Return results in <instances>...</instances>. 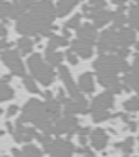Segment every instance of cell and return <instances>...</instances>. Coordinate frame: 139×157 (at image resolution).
Returning a JSON list of instances; mask_svg holds the SVG:
<instances>
[{
	"label": "cell",
	"mask_w": 139,
	"mask_h": 157,
	"mask_svg": "<svg viewBox=\"0 0 139 157\" xmlns=\"http://www.w3.org/2000/svg\"><path fill=\"white\" fill-rule=\"evenodd\" d=\"M29 64H30L31 69H32L33 73L36 75V78H38V80L43 82L44 84H48L52 82L53 80V71L50 70V68L46 67L42 62L40 55H33L30 59H29Z\"/></svg>",
	"instance_id": "1"
},
{
	"label": "cell",
	"mask_w": 139,
	"mask_h": 157,
	"mask_svg": "<svg viewBox=\"0 0 139 157\" xmlns=\"http://www.w3.org/2000/svg\"><path fill=\"white\" fill-rule=\"evenodd\" d=\"M118 39H117V33L115 32L114 27H109V29L104 31L101 34L99 40V52L103 54L106 50L115 52L118 49Z\"/></svg>",
	"instance_id": "2"
},
{
	"label": "cell",
	"mask_w": 139,
	"mask_h": 157,
	"mask_svg": "<svg viewBox=\"0 0 139 157\" xmlns=\"http://www.w3.org/2000/svg\"><path fill=\"white\" fill-rule=\"evenodd\" d=\"M1 58L5 60V62L12 69V71L15 74L19 75H23L24 74V69L21 63V60L19 58V55L17 52H5L1 55Z\"/></svg>",
	"instance_id": "3"
},
{
	"label": "cell",
	"mask_w": 139,
	"mask_h": 157,
	"mask_svg": "<svg viewBox=\"0 0 139 157\" xmlns=\"http://www.w3.org/2000/svg\"><path fill=\"white\" fill-rule=\"evenodd\" d=\"M24 11H25V8L22 7L17 1L13 5H11V3H3L0 7V19H5V17L15 19L19 15L23 14Z\"/></svg>",
	"instance_id": "4"
},
{
	"label": "cell",
	"mask_w": 139,
	"mask_h": 157,
	"mask_svg": "<svg viewBox=\"0 0 139 157\" xmlns=\"http://www.w3.org/2000/svg\"><path fill=\"white\" fill-rule=\"evenodd\" d=\"M114 13L112 11H107V10H94V11H90L85 13L89 19H92L95 23V27H102L105 25L107 22H109L113 19Z\"/></svg>",
	"instance_id": "5"
},
{
	"label": "cell",
	"mask_w": 139,
	"mask_h": 157,
	"mask_svg": "<svg viewBox=\"0 0 139 157\" xmlns=\"http://www.w3.org/2000/svg\"><path fill=\"white\" fill-rule=\"evenodd\" d=\"M78 37H79L80 40L91 45L94 43L95 38H97V29H95L94 26L87 23L78 31Z\"/></svg>",
	"instance_id": "6"
},
{
	"label": "cell",
	"mask_w": 139,
	"mask_h": 157,
	"mask_svg": "<svg viewBox=\"0 0 139 157\" xmlns=\"http://www.w3.org/2000/svg\"><path fill=\"white\" fill-rule=\"evenodd\" d=\"M79 0H60L56 7V14L57 17H62L67 15L71 11L72 8H75L78 5Z\"/></svg>",
	"instance_id": "7"
},
{
	"label": "cell",
	"mask_w": 139,
	"mask_h": 157,
	"mask_svg": "<svg viewBox=\"0 0 139 157\" xmlns=\"http://www.w3.org/2000/svg\"><path fill=\"white\" fill-rule=\"evenodd\" d=\"M135 32L130 29H123L121 32L117 34L118 44L122 47H127L135 43Z\"/></svg>",
	"instance_id": "8"
},
{
	"label": "cell",
	"mask_w": 139,
	"mask_h": 157,
	"mask_svg": "<svg viewBox=\"0 0 139 157\" xmlns=\"http://www.w3.org/2000/svg\"><path fill=\"white\" fill-rule=\"evenodd\" d=\"M72 50L77 52L82 58H89L92 55V49L90 44L85 42H82L80 39L72 42Z\"/></svg>",
	"instance_id": "9"
},
{
	"label": "cell",
	"mask_w": 139,
	"mask_h": 157,
	"mask_svg": "<svg viewBox=\"0 0 139 157\" xmlns=\"http://www.w3.org/2000/svg\"><path fill=\"white\" fill-rule=\"evenodd\" d=\"M125 9H126V8L121 6L119 9L116 11V13L113 14V19H114V27L121 29V27L125 24V22H126V17H125V15H124Z\"/></svg>",
	"instance_id": "10"
},
{
	"label": "cell",
	"mask_w": 139,
	"mask_h": 157,
	"mask_svg": "<svg viewBox=\"0 0 139 157\" xmlns=\"http://www.w3.org/2000/svg\"><path fill=\"white\" fill-rule=\"evenodd\" d=\"M46 58H47L48 61H50L53 64H58L62 59V55L59 52H55V49L47 47V50H46Z\"/></svg>",
	"instance_id": "11"
},
{
	"label": "cell",
	"mask_w": 139,
	"mask_h": 157,
	"mask_svg": "<svg viewBox=\"0 0 139 157\" xmlns=\"http://www.w3.org/2000/svg\"><path fill=\"white\" fill-rule=\"evenodd\" d=\"M80 85L81 87L87 92H92L93 91V82H92L91 74L87 73L85 75H82L80 78Z\"/></svg>",
	"instance_id": "12"
},
{
	"label": "cell",
	"mask_w": 139,
	"mask_h": 157,
	"mask_svg": "<svg viewBox=\"0 0 139 157\" xmlns=\"http://www.w3.org/2000/svg\"><path fill=\"white\" fill-rule=\"evenodd\" d=\"M129 24L133 29H138V7L132 6L129 11Z\"/></svg>",
	"instance_id": "13"
},
{
	"label": "cell",
	"mask_w": 139,
	"mask_h": 157,
	"mask_svg": "<svg viewBox=\"0 0 139 157\" xmlns=\"http://www.w3.org/2000/svg\"><path fill=\"white\" fill-rule=\"evenodd\" d=\"M19 47L22 50V54H27L31 52L33 49V42L31 39H29L27 37H22L21 39H19Z\"/></svg>",
	"instance_id": "14"
},
{
	"label": "cell",
	"mask_w": 139,
	"mask_h": 157,
	"mask_svg": "<svg viewBox=\"0 0 139 157\" xmlns=\"http://www.w3.org/2000/svg\"><path fill=\"white\" fill-rule=\"evenodd\" d=\"M68 45V40L64 37L56 36V35H50V40L48 43V47L55 49L58 46H66Z\"/></svg>",
	"instance_id": "15"
},
{
	"label": "cell",
	"mask_w": 139,
	"mask_h": 157,
	"mask_svg": "<svg viewBox=\"0 0 139 157\" xmlns=\"http://www.w3.org/2000/svg\"><path fill=\"white\" fill-rule=\"evenodd\" d=\"M80 17H81L80 14H76L71 20H69V21L66 23V29H77V27L79 26Z\"/></svg>",
	"instance_id": "16"
},
{
	"label": "cell",
	"mask_w": 139,
	"mask_h": 157,
	"mask_svg": "<svg viewBox=\"0 0 139 157\" xmlns=\"http://www.w3.org/2000/svg\"><path fill=\"white\" fill-rule=\"evenodd\" d=\"M25 84H26L27 88H29L31 92H38V88H35V84L33 83L32 80H31L30 78H26V80H25Z\"/></svg>",
	"instance_id": "17"
},
{
	"label": "cell",
	"mask_w": 139,
	"mask_h": 157,
	"mask_svg": "<svg viewBox=\"0 0 139 157\" xmlns=\"http://www.w3.org/2000/svg\"><path fill=\"white\" fill-rule=\"evenodd\" d=\"M116 52H117V55H118L121 58H124V57L128 56V54H129L128 48H126V47H122V48L117 49Z\"/></svg>",
	"instance_id": "18"
},
{
	"label": "cell",
	"mask_w": 139,
	"mask_h": 157,
	"mask_svg": "<svg viewBox=\"0 0 139 157\" xmlns=\"http://www.w3.org/2000/svg\"><path fill=\"white\" fill-rule=\"evenodd\" d=\"M67 57H68V60H69L70 63L77 64V58L71 54V52H67Z\"/></svg>",
	"instance_id": "19"
},
{
	"label": "cell",
	"mask_w": 139,
	"mask_h": 157,
	"mask_svg": "<svg viewBox=\"0 0 139 157\" xmlns=\"http://www.w3.org/2000/svg\"><path fill=\"white\" fill-rule=\"evenodd\" d=\"M7 29L5 27V25L0 23V37H5L7 35Z\"/></svg>",
	"instance_id": "20"
},
{
	"label": "cell",
	"mask_w": 139,
	"mask_h": 157,
	"mask_svg": "<svg viewBox=\"0 0 139 157\" xmlns=\"http://www.w3.org/2000/svg\"><path fill=\"white\" fill-rule=\"evenodd\" d=\"M10 46V44H8L6 40H0V49L1 48H7V47Z\"/></svg>",
	"instance_id": "21"
},
{
	"label": "cell",
	"mask_w": 139,
	"mask_h": 157,
	"mask_svg": "<svg viewBox=\"0 0 139 157\" xmlns=\"http://www.w3.org/2000/svg\"><path fill=\"white\" fill-rule=\"evenodd\" d=\"M113 3H116L117 6H123L125 2H126V0H112Z\"/></svg>",
	"instance_id": "22"
},
{
	"label": "cell",
	"mask_w": 139,
	"mask_h": 157,
	"mask_svg": "<svg viewBox=\"0 0 139 157\" xmlns=\"http://www.w3.org/2000/svg\"><path fill=\"white\" fill-rule=\"evenodd\" d=\"M62 34H64V36L66 37V38L70 36V32L68 31V29H66V27H64V29H62Z\"/></svg>",
	"instance_id": "23"
},
{
	"label": "cell",
	"mask_w": 139,
	"mask_h": 157,
	"mask_svg": "<svg viewBox=\"0 0 139 157\" xmlns=\"http://www.w3.org/2000/svg\"><path fill=\"white\" fill-rule=\"evenodd\" d=\"M2 1H3V0H0V5H1V3H2Z\"/></svg>",
	"instance_id": "24"
},
{
	"label": "cell",
	"mask_w": 139,
	"mask_h": 157,
	"mask_svg": "<svg viewBox=\"0 0 139 157\" xmlns=\"http://www.w3.org/2000/svg\"><path fill=\"white\" fill-rule=\"evenodd\" d=\"M135 1H138V0H135Z\"/></svg>",
	"instance_id": "25"
},
{
	"label": "cell",
	"mask_w": 139,
	"mask_h": 157,
	"mask_svg": "<svg viewBox=\"0 0 139 157\" xmlns=\"http://www.w3.org/2000/svg\"><path fill=\"white\" fill-rule=\"evenodd\" d=\"M0 113H1V110H0Z\"/></svg>",
	"instance_id": "26"
}]
</instances>
